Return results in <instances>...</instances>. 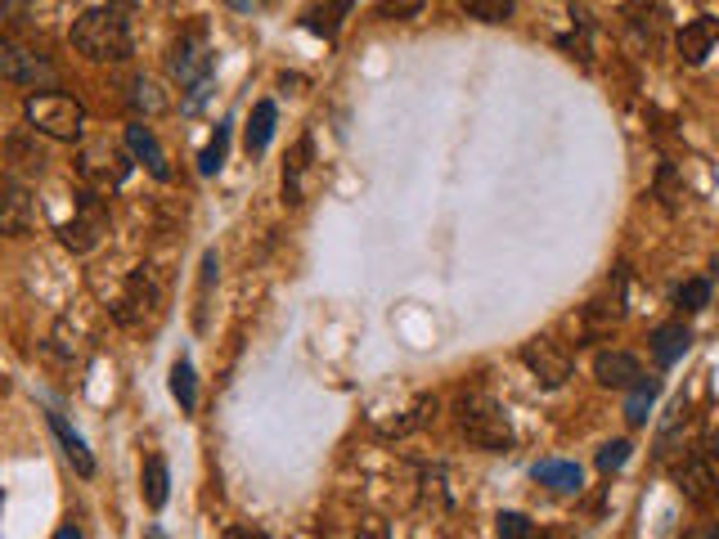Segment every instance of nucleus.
Masks as SVG:
<instances>
[{
	"label": "nucleus",
	"mask_w": 719,
	"mask_h": 539,
	"mask_svg": "<svg viewBox=\"0 0 719 539\" xmlns=\"http://www.w3.org/2000/svg\"><path fill=\"white\" fill-rule=\"evenodd\" d=\"M158 311H162V288H158V279H154L149 266H139V270L126 279V288H122V297H117L113 315H117V324H126V328H144V324L158 319Z\"/></svg>",
	"instance_id": "423d86ee"
},
{
	"label": "nucleus",
	"mask_w": 719,
	"mask_h": 539,
	"mask_svg": "<svg viewBox=\"0 0 719 539\" xmlns=\"http://www.w3.org/2000/svg\"><path fill=\"white\" fill-rule=\"evenodd\" d=\"M126 149H131L135 162H144L158 180H171V162H167V154H162V144H158L149 122H131L126 126Z\"/></svg>",
	"instance_id": "ddd939ff"
},
{
	"label": "nucleus",
	"mask_w": 719,
	"mask_h": 539,
	"mask_svg": "<svg viewBox=\"0 0 719 539\" xmlns=\"http://www.w3.org/2000/svg\"><path fill=\"white\" fill-rule=\"evenodd\" d=\"M675 481H679V495H684L693 508H710V504L719 499V481H715L710 459H688V463L675 472Z\"/></svg>",
	"instance_id": "f8f14e48"
},
{
	"label": "nucleus",
	"mask_w": 719,
	"mask_h": 539,
	"mask_svg": "<svg viewBox=\"0 0 719 539\" xmlns=\"http://www.w3.org/2000/svg\"><path fill=\"white\" fill-rule=\"evenodd\" d=\"M679 59L684 64H706V55L719 45V19H693V23H684V32H679Z\"/></svg>",
	"instance_id": "4468645a"
},
{
	"label": "nucleus",
	"mask_w": 719,
	"mask_h": 539,
	"mask_svg": "<svg viewBox=\"0 0 719 539\" xmlns=\"http://www.w3.org/2000/svg\"><path fill=\"white\" fill-rule=\"evenodd\" d=\"M32 0H0V23H19Z\"/></svg>",
	"instance_id": "2f4dec72"
},
{
	"label": "nucleus",
	"mask_w": 719,
	"mask_h": 539,
	"mask_svg": "<svg viewBox=\"0 0 719 539\" xmlns=\"http://www.w3.org/2000/svg\"><path fill=\"white\" fill-rule=\"evenodd\" d=\"M688 341H693V333H688L684 324H661V328L652 333V360H656L661 369H670L675 360H684Z\"/></svg>",
	"instance_id": "f3484780"
},
{
	"label": "nucleus",
	"mask_w": 719,
	"mask_h": 539,
	"mask_svg": "<svg viewBox=\"0 0 719 539\" xmlns=\"http://www.w3.org/2000/svg\"><path fill=\"white\" fill-rule=\"evenodd\" d=\"M423 5H427V0H378L373 14L387 19V23H401V19H414Z\"/></svg>",
	"instance_id": "bb28decb"
},
{
	"label": "nucleus",
	"mask_w": 719,
	"mask_h": 539,
	"mask_svg": "<svg viewBox=\"0 0 719 539\" xmlns=\"http://www.w3.org/2000/svg\"><path fill=\"white\" fill-rule=\"evenodd\" d=\"M225 149H229V122H225V126H216L212 144H207L203 158H199V171H203V176H216V171L225 167Z\"/></svg>",
	"instance_id": "393cba45"
},
{
	"label": "nucleus",
	"mask_w": 719,
	"mask_h": 539,
	"mask_svg": "<svg viewBox=\"0 0 719 539\" xmlns=\"http://www.w3.org/2000/svg\"><path fill=\"white\" fill-rule=\"evenodd\" d=\"M454 423H459V436L468 440L472 450L504 454L513 446L508 414L499 409V401L491 396V391H463L459 405H454Z\"/></svg>",
	"instance_id": "f257e3e1"
},
{
	"label": "nucleus",
	"mask_w": 719,
	"mask_h": 539,
	"mask_svg": "<svg viewBox=\"0 0 719 539\" xmlns=\"http://www.w3.org/2000/svg\"><path fill=\"white\" fill-rule=\"evenodd\" d=\"M536 481H540V485H549L553 495H581V485H585V472H581V463L544 459V463H536Z\"/></svg>",
	"instance_id": "dca6fc26"
},
{
	"label": "nucleus",
	"mask_w": 719,
	"mask_h": 539,
	"mask_svg": "<svg viewBox=\"0 0 719 539\" xmlns=\"http://www.w3.org/2000/svg\"><path fill=\"white\" fill-rule=\"evenodd\" d=\"M225 539H266L261 530H252V526H229L225 530Z\"/></svg>",
	"instance_id": "473e14b6"
},
{
	"label": "nucleus",
	"mask_w": 719,
	"mask_h": 539,
	"mask_svg": "<svg viewBox=\"0 0 719 539\" xmlns=\"http://www.w3.org/2000/svg\"><path fill=\"white\" fill-rule=\"evenodd\" d=\"M630 440H607V446L598 450V472H616V468H626L630 463Z\"/></svg>",
	"instance_id": "cd10ccee"
},
{
	"label": "nucleus",
	"mask_w": 719,
	"mask_h": 539,
	"mask_svg": "<svg viewBox=\"0 0 719 539\" xmlns=\"http://www.w3.org/2000/svg\"><path fill=\"white\" fill-rule=\"evenodd\" d=\"M499 539H531V517L526 513H499Z\"/></svg>",
	"instance_id": "7c9ffc66"
},
{
	"label": "nucleus",
	"mask_w": 719,
	"mask_h": 539,
	"mask_svg": "<svg viewBox=\"0 0 719 539\" xmlns=\"http://www.w3.org/2000/svg\"><path fill=\"white\" fill-rule=\"evenodd\" d=\"M306 167H311V139H302L297 144V154H293V162L283 167V199L288 203H302V176H306Z\"/></svg>",
	"instance_id": "aec40b11"
},
{
	"label": "nucleus",
	"mask_w": 719,
	"mask_h": 539,
	"mask_svg": "<svg viewBox=\"0 0 719 539\" xmlns=\"http://www.w3.org/2000/svg\"><path fill=\"white\" fill-rule=\"evenodd\" d=\"M104 234H109V212L100 203V193H86V199L77 203V216L68 225H59V243L68 252H90Z\"/></svg>",
	"instance_id": "6e6552de"
},
{
	"label": "nucleus",
	"mask_w": 719,
	"mask_h": 539,
	"mask_svg": "<svg viewBox=\"0 0 719 539\" xmlns=\"http://www.w3.org/2000/svg\"><path fill=\"white\" fill-rule=\"evenodd\" d=\"M351 5H356V0H328V10H311L306 14V27L319 32V36H333V32H338V23L351 14Z\"/></svg>",
	"instance_id": "b1692460"
},
{
	"label": "nucleus",
	"mask_w": 719,
	"mask_h": 539,
	"mask_svg": "<svg viewBox=\"0 0 719 539\" xmlns=\"http://www.w3.org/2000/svg\"><path fill=\"white\" fill-rule=\"evenodd\" d=\"M656 382L652 378H639L634 386H630V401H626V418L634 423V427H643L648 423V414H652V405H656Z\"/></svg>",
	"instance_id": "4be33fe9"
},
{
	"label": "nucleus",
	"mask_w": 719,
	"mask_h": 539,
	"mask_svg": "<svg viewBox=\"0 0 719 539\" xmlns=\"http://www.w3.org/2000/svg\"><path fill=\"white\" fill-rule=\"evenodd\" d=\"M521 364L531 369L544 386H562L566 378H571V360L558 351V341H549V337H531L521 347Z\"/></svg>",
	"instance_id": "9b49d317"
},
{
	"label": "nucleus",
	"mask_w": 719,
	"mask_h": 539,
	"mask_svg": "<svg viewBox=\"0 0 719 539\" xmlns=\"http://www.w3.org/2000/svg\"><path fill=\"white\" fill-rule=\"evenodd\" d=\"M131 104L135 109H149V113H162V94L149 77H135V90H131Z\"/></svg>",
	"instance_id": "c85d7f7f"
},
{
	"label": "nucleus",
	"mask_w": 719,
	"mask_h": 539,
	"mask_svg": "<svg viewBox=\"0 0 719 539\" xmlns=\"http://www.w3.org/2000/svg\"><path fill=\"white\" fill-rule=\"evenodd\" d=\"M594 378H598L603 386H634V382L643 378V369H639V360H634L630 351H598Z\"/></svg>",
	"instance_id": "2eb2a0df"
},
{
	"label": "nucleus",
	"mask_w": 719,
	"mask_h": 539,
	"mask_svg": "<svg viewBox=\"0 0 719 539\" xmlns=\"http://www.w3.org/2000/svg\"><path fill=\"white\" fill-rule=\"evenodd\" d=\"M270 135H274V104L261 100V104L252 109V122H248V154H266Z\"/></svg>",
	"instance_id": "5701e85b"
},
{
	"label": "nucleus",
	"mask_w": 719,
	"mask_h": 539,
	"mask_svg": "<svg viewBox=\"0 0 719 539\" xmlns=\"http://www.w3.org/2000/svg\"><path fill=\"white\" fill-rule=\"evenodd\" d=\"M706 454H710V463H719V427L710 431V446H706Z\"/></svg>",
	"instance_id": "72a5a7b5"
},
{
	"label": "nucleus",
	"mask_w": 719,
	"mask_h": 539,
	"mask_svg": "<svg viewBox=\"0 0 719 539\" xmlns=\"http://www.w3.org/2000/svg\"><path fill=\"white\" fill-rule=\"evenodd\" d=\"M0 81H14V86H36V90H55L59 72L45 55H32L23 45L0 36Z\"/></svg>",
	"instance_id": "0eeeda50"
},
{
	"label": "nucleus",
	"mask_w": 719,
	"mask_h": 539,
	"mask_svg": "<svg viewBox=\"0 0 719 539\" xmlns=\"http://www.w3.org/2000/svg\"><path fill=\"white\" fill-rule=\"evenodd\" d=\"M706 302H710V283L706 279H688L679 288V306L684 311H706Z\"/></svg>",
	"instance_id": "c756f323"
},
{
	"label": "nucleus",
	"mask_w": 719,
	"mask_h": 539,
	"mask_svg": "<svg viewBox=\"0 0 719 539\" xmlns=\"http://www.w3.org/2000/svg\"><path fill=\"white\" fill-rule=\"evenodd\" d=\"M5 162H10V176L32 180V176H45V167H50V154H45V144L36 139V131L23 126V131H14L5 139Z\"/></svg>",
	"instance_id": "9d476101"
},
{
	"label": "nucleus",
	"mask_w": 719,
	"mask_h": 539,
	"mask_svg": "<svg viewBox=\"0 0 719 539\" xmlns=\"http://www.w3.org/2000/svg\"><path fill=\"white\" fill-rule=\"evenodd\" d=\"M55 539H81V530H77V526H59Z\"/></svg>",
	"instance_id": "f704fd0d"
},
{
	"label": "nucleus",
	"mask_w": 719,
	"mask_h": 539,
	"mask_svg": "<svg viewBox=\"0 0 719 539\" xmlns=\"http://www.w3.org/2000/svg\"><path fill=\"white\" fill-rule=\"evenodd\" d=\"M710 539H719V521H715V530H710Z\"/></svg>",
	"instance_id": "e433bc0d"
},
{
	"label": "nucleus",
	"mask_w": 719,
	"mask_h": 539,
	"mask_svg": "<svg viewBox=\"0 0 719 539\" xmlns=\"http://www.w3.org/2000/svg\"><path fill=\"white\" fill-rule=\"evenodd\" d=\"M167 68H171V77H176L180 86L194 90V100H203L207 86H212V68H216V59H212V50H207V36H203V32H184V36L171 45Z\"/></svg>",
	"instance_id": "39448f33"
},
{
	"label": "nucleus",
	"mask_w": 719,
	"mask_h": 539,
	"mask_svg": "<svg viewBox=\"0 0 719 539\" xmlns=\"http://www.w3.org/2000/svg\"><path fill=\"white\" fill-rule=\"evenodd\" d=\"M117 5H122V10H126V5H135V0H117Z\"/></svg>",
	"instance_id": "4c0bfd02"
},
{
	"label": "nucleus",
	"mask_w": 719,
	"mask_h": 539,
	"mask_svg": "<svg viewBox=\"0 0 719 539\" xmlns=\"http://www.w3.org/2000/svg\"><path fill=\"white\" fill-rule=\"evenodd\" d=\"M225 5H234V10H257L261 0H225Z\"/></svg>",
	"instance_id": "c9c22d12"
},
{
	"label": "nucleus",
	"mask_w": 719,
	"mask_h": 539,
	"mask_svg": "<svg viewBox=\"0 0 719 539\" xmlns=\"http://www.w3.org/2000/svg\"><path fill=\"white\" fill-rule=\"evenodd\" d=\"M144 504H149L154 513L158 508H167V495H171V468H167V459L162 454H149L144 459Z\"/></svg>",
	"instance_id": "a211bd4d"
},
{
	"label": "nucleus",
	"mask_w": 719,
	"mask_h": 539,
	"mask_svg": "<svg viewBox=\"0 0 719 539\" xmlns=\"http://www.w3.org/2000/svg\"><path fill=\"white\" fill-rule=\"evenodd\" d=\"M32 225H36V203H32L27 184L10 171H0V234L23 238Z\"/></svg>",
	"instance_id": "1a4fd4ad"
},
{
	"label": "nucleus",
	"mask_w": 719,
	"mask_h": 539,
	"mask_svg": "<svg viewBox=\"0 0 719 539\" xmlns=\"http://www.w3.org/2000/svg\"><path fill=\"white\" fill-rule=\"evenodd\" d=\"M171 396L180 401V409H199V382H194V364L184 356L171 364Z\"/></svg>",
	"instance_id": "412c9836"
},
{
	"label": "nucleus",
	"mask_w": 719,
	"mask_h": 539,
	"mask_svg": "<svg viewBox=\"0 0 719 539\" xmlns=\"http://www.w3.org/2000/svg\"><path fill=\"white\" fill-rule=\"evenodd\" d=\"M131 149L113 139H90L81 144V158H77V176L90 184V193H113L126 176H131Z\"/></svg>",
	"instance_id": "20e7f679"
},
{
	"label": "nucleus",
	"mask_w": 719,
	"mask_h": 539,
	"mask_svg": "<svg viewBox=\"0 0 719 539\" xmlns=\"http://www.w3.org/2000/svg\"><path fill=\"white\" fill-rule=\"evenodd\" d=\"M23 117L36 135H50V139H81L86 131V109L77 94H59V90H41V94H27L23 104Z\"/></svg>",
	"instance_id": "7ed1b4c3"
},
{
	"label": "nucleus",
	"mask_w": 719,
	"mask_h": 539,
	"mask_svg": "<svg viewBox=\"0 0 719 539\" xmlns=\"http://www.w3.org/2000/svg\"><path fill=\"white\" fill-rule=\"evenodd\" d=\"M72 45L90 59V64H122L131 59V27H126V14L113 10V5H100V10H86L77 23H72Z\"/></svg>",
	"instance_id": "f03ea898"
},
{
	"label": "nucleus",
	"mask_w": 719,
	"mask_h": 539,
	"mask_svg": "<svg viewBox=\"0 0 719 539\" xmlns=\"http://www.w3.org/2000/svg\"><path fill=\"white\" fill-rule=\"evenodd\" d=\"M50 427H55V436H59V446H64V454H68V463L77 468V476H94V454L86 450V440L59 418V414H50Z\"/></svg>",
	"instance_id": "6ab92c4d"
},
{
	"label": "nucleus",
	"mask_w": 719,
	"mask_h": 539,
	"mask_svg": "<svg viewBox=\"0 0 719 539\" xmlns=\"http://www.w3.org/2000/svg\"><path fill=\"white\" fill-rule=\"evenodd\" d=\"M472 19L482 23H508L513 19V0H463Z\"/></svg>",
	"instance_id": "a878e982"
}]
</instances>
